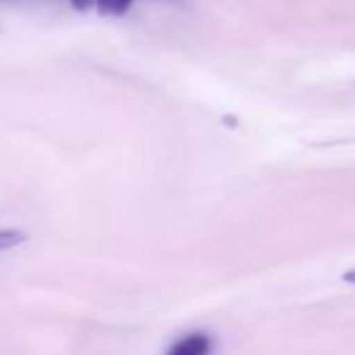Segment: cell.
<instances>
[{
    "label": "cell",
    "instance_id": "obj_1",
    "mask_svg": "<svg viewBox=\"0 0 355 355\" xmlns=\"http://www.w3.org/2000/svg\"><path fill=\"white\" fill-rule=\"evenodd\" d=\"M212 353V338L202 331H195L173 343L166 355H209Z\"/></svg>",
    "mask_w": 355,
    "mask_h": 355
},
{
    "label": "cell",
    "instance_id": "obj_2",
    "mask_svg": "<svg viewBox=\"0 0 355 355\" xmlns=\"http://www.w3.org/2000/svg\"><path fill=\"white\" fill-rule=\"evenodd\" d=\"M98 3V10L103 15H112V17H119L132 8L134 0H95Z\"/></svg>",
    "mask_w": 355,
    "mask_h": 355
},
{
    "label": "cell",
    "instance_id": "obj_3",
    "mask_svg": "<svg viewBox=\"0 0 355 355\" xmlns=\"http://www.w3.org/2000/svg\"><path fill=\"white\" fill-rule=\"evenodd\" d=\"M25 241V234L15 232V229H0V251H8V248H15Z\"/></svg>",
    "mask_w": 355,
    "mask_h": 355
},
{
    "label": "cell",
    "instance_id": "obj_4",
    "mask_svg": "<svg viewBox=\"0 0 355 355\" xmlns=\"http://www.w3.org/2000/svg\"><path fill=\"white\" fill-rule=\"evenodd\" d=\"M71 6H73L76 10H88V8L93 6V0H71Z\"/></svg>",
    "mask_w": 355,
    "mask_h": 355
},
{
    "label": "cell",
    "instance_id": "obj_5",
    "mask_svg": "<svg viewBox=\"0 0 355 355\" xmlns=\"http://www.w3.org/2000/svg\"><path fill=\"white\" fill-rule=\"evenodd\" d=\"M343 280H345V282H355V270H348V272H345Z\"/></svg>",
    "mask_w": 355,
    "mask_h": 355
}]
</instances>
